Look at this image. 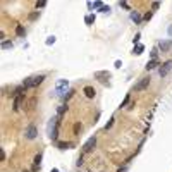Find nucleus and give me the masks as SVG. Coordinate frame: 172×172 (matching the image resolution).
I'll return each instance as SVG.
<instances>
[{"mask_svg": "<svg viewBox=\"0 0 172 172\" xmlns=\"http://www.w3.org/2000/svg\"><path fill=\"white\" fill-rule=\"evenodd\" d=\"M171 69H172V60H167V62L160 64V69H158V74H160V77H165L169 72H171Z\"/></svg>", "mask_w": 172, "mask_h": 172, "instance_id": "nucleus-3", "label": "nucleus"}, {"mask_svg": "<svg viewBox=\"0 0 172 172\" xmlns=\"http://www.w3.org/2000/svg\"><path fill=\"white\" fill-rule=\"evenodd\" d=\"M79 131H81V124H74V133H79Z\"/></svg>", "mask_w": 172, "mask_h": 172, "instance_id": "nucleus-31", "label": "nucleus"}, {"mask_svg": "<svg viewBox=\"0 0 172 172\" xmlns=\"http://www.w3.org/2000/svg\"><path fill=\"white\" fill-rule=\"evenodd\" d=\"M45 5H47V2H45V0H40V2H36V9H43Z\"/></svg>", "mask_w": 172, "mask_h": 172, "instance_id": "nucleus-23", "label": "nucleus"}, {"mask_svg": "<svg viewBox=\"0 0 172 172\" xmlns=\"http://www.w3.org/2000/svg\"><path fill=\"white\" fill-rule=\"evenodd\" d=\"M148 84H150V77H143V79H139V83L133 88V91H134V93L143 91V90H146V88H148Z\"/></svg>", "mask_w": 172, "mask_h": 172, "instance_id": "nucleus-4", "label": "nucleus"}, {"mask_svg": "<svg viewBox=\"0 0 172 172\" xmlns=\"http://www.w3.org/2000/svg\"><path fill=\"white\" fill-rule=\"evenodd\" d=\"M115 67H117V69H120V65H122V62H120V60H115V64H114Z\"/></svg>", "mask_w": 172, "mask_h": 172, "instance_id": "nucleus-33", "label": "nucleus"}, {"mask_svg": "<svg viewBox=\"0 0 172 172\" xmlns=\"http://www.w3.org/2000/svg\"><path fill=\"white\" fill-rule=\"evenodd\" d=\"M22 100H24V95H17L14 98V105H12V109H14V112H17L21 109V103H22Z\"/></svg>", "mask_w": 172, "mask_h": 172, "instance_id": "nucleus-8", "label": "nucleus"}, {"mask_svg": "<svg viewBox=\"0 0 172 172\" xmlns=\"http://www.w3.org/2000/svg\"><path fill=\"white\" fill-rule=\"evenodd\" d=\"M139 38H141V35H139V33H138V35H136V36H134V43H136V45H139Z\"/></svg>", "mask_w": 172, "mask_h": 172, "instance_id": "nucleus-29", "label": "nucleus"}, {"mask_svg": "<svg viewBox=\"0 0 172 172\" xmlns=\"http://www.w3.org/2000/svg\"><path fill=\"white\" fill-rule=\"evenodd\" d=\"M0 158H2V162L5 160V152H3V150H0Z\"/></svg>", "mask_w": 172, "mask_h": 172, "instance_id": "nucleus-34", "label": "nucleus"}, {"mask_svg": "<svg viewBox=\"0 0 172 172\" xmlns=\"http://www.w3.org/2000/svg\"><path fill=\"white\" fill-rule=\"evenodd\" d=\"M167 33H169V36L172 38V26H169V29H167Z\"/></svg>", "mask_w": 172, "mask_h": 172, "instance_id": "nucleus-35", "label": "nucleus"}, {"mask_svg": "<svg viewBox=\"0 0 172 172\" xmlns=\"http://www.w3.org/2000/svg\"><path fill=\"white\" fill-rule=\"evenodd\" d=\"M117 172H127V167H126V165H124V167H119Z\"/></svg>", "mask_w": 172, "mask_h": 172, "instance_id": "nucleus-32", "label": "nucleus"}, {"mask_svg": "<svg viewBox=\"0 0 172 172\" xmlns=\"http://www.w3.org/2000/svg\"><path fill=\"white\" fill-rule=\"evenodd\" d=\"M95 145H96V138L93 136V138H90V139L84 143V146H83V153H90L93 148H95Z\"/></svg>", "mask_w": 172, "mask_h": 172, "instance_id": "nucleus-5", "label": "nucleus"}, {"mask_svg": "<svg viewBox=\"0 0 172 172\" xmlns=\"http://www.w3.org/2000/svg\"><path fill=\"white\" fill-rule=\"evenodd\" d=\"M26 138H28V139H35V138H36V136H38V129H36V126H33V124H31V126H28V129H26Z\"/></svg>", "mask_w": 172, "mask_h": 172, "instance_id": "nucleus-6", "label": "nucleus"}, {"mask_svg": "<svg viewBox=\"0 0 172 172\" xmlns=\"http://www.w3.org/2000/svg\"><path fill=\"white\" fill-rule=\"evenodd\" d=\"M158 65H160V64H158V60H157V58H152L145 67H146V71H153V69H157Z\"/></svg>", "mask_w": 172, "mask_h": 172, "instance_id": "nucleus-10", "label": "nucleus"}, {"mask_svg": "<svg viewBox=\"0 0 172 172\" xmlns=\"http://www.w3.org/2000/svg\"><path fill=\"white\" fill-rule=\"evenodd\" d=\"M100 12H103V14H109V12H110V7H109V5H103V7L100 9Z\"/></svg>", "mask_w": 172, "mask_h": 172, "instance_id": "nucleus-24", "label": "nucleus"}, {"mask_svg": "<svg viewBox=\"0 0 172 172\" xmlns=\"http://www.w3.org/2000/svg\"><path fill=\"white\" fill-rule=\"evenodd\" d=\"M47 45H54L55 43V36H50V38H47V41H45Z\"/></svg>", "mask_w": 172, "mask_h": 172, "instance_id": "nucleus-26", "label": "nucleus"}, {"mask_svg": "<svg viewBox=\"0 0 172 172\" xmlns=\"http://www.w3.org/2000/svg\"><path fill=\"white\" fill-rule=\"evenodd\" d=\"M83 93L86 95V98H95V95H96V91H95V88H93V86H84Z\"/></svg>", "mask_w": 172, "mask_h": 172, "instance_id": "nucleus-9", "label": "nucleus"}, {"mask_svg": "<svg viewBox=\"0 0 172 172\" xmlns=\"http://www.w3.org/2000/svg\"><path fill=\"white\" fill-rule=\"evenodd\" d=\"M152 16H153V12H146V14H145V21H150Z\"/></svg>", "mask_w": 172, "mask_h": 172, "instance_id": "nucleus-30", "label": "nucleus"}, {"mask_svg": "<svg viewBox=\"0 0 172 172\" xmlns=\"http://www.w3.org/2000/svg\"><path fill=\"white\" fill-rule=\"evenodd\" d=\"M65 110H67V105H60V107H58V115H62Z\"/></svg>", "mask_w": 172, "mask_h": 172, "instance_id": "nucleus-25", "label": "nucleus"}, {"mask_svg": "<svg viewBox=\"0 0 172 172\" xmlns=\"http://www.w3.org/2000/svg\"><path fill=\"white\" fill-rule=\"evenodd\" d=\"M84 22H86L88 26H91V24L95 22V14H88V16L84 17Z\"/></svg>", "mask_w": 172, "mask_h": 172, "instance_id": "nucleus-16", "label": "nucleus"}, {"mask_svg": "<svg viewBox=\"0 0 172 172\" xmlns=\"http://www.w3.org/2000/svg\"><path fill=\"white\" fill-rule=\"evenodd\" d=\"M16 35H17V36H21V38L26 35V29H24V26H21V24H17V26H16Z\"/></svg>", "mask_w": 172, "mask_h": 172, "instance_id": "nucleus-12", "label": "nucleus"}, {"mask_svg": "<svg viewBox=\"0 0 172 172\" xmlns=\"http://www.w3.org/2000/svg\"><path fill=\"white\" fill-rule=\"evenodd\" d=\"M38 17H40V12H38V10H35V12H31V14L28 16V19H29V21H36Z\"/></svg>", "mask_w": 172, "mask_h": 172, "instance_id": "nucleus-17", "label": "nucleus"}, {"mask_svg": "<svg viewBox=\"0 0 172 172\" xmlns=\"http://www.w3.org/2000/svg\"><path fill=\"white\" fill-rule=\"evenodd\" d=\"M143 52H145V47H143V45H136V47H134V50H133L134 55H141Z\"/></svg>", "mask_w": 172, "mask_h": 172, "instance_id": "nucleus-13", "label": "nucleus"}, {"mask_svg": "<svg viewBox=\"0 0 172 172\" xmlns=\"http://www.w3.org/2000/svg\"><path fill=\"white\" fill-rule=\"evenodd\" d=\"M114 122H115V119H114V117H112V119H110V120H109V122L105 124V131H107V129H110V127L114 126Z\"/></svg>", "mask_w": 172, "mask_h": 172, "instance_id": "nucleus-20", "label": "nucleus"}, {"mask_svg": "<svg viewBox=\"0 0 172 172\" xmlns=\"http://www.w3.org/2000/svg\"><path fill=\"white\" fill-rule=\"evenodd\" d=\"M131 21H133L134 24H141V16L134 10V12H131Z\"/></svg>", "mask_w": 172, "mask_h": 172, "instance_id": "nucleus-11", "label": "nucleus"}, {"mask_svg": "<svg viewBox=\"0 0 172 172\" xmlns=\"http://www.w3.org/2000/svg\"><path fill=\"white\" fill-rule=\"evenodd\" d=\"M102 7H103V3H102V2H93V3H91V2H88V9H102Z\"/></svg>", "mask_w": 172, "mask_h": 172, "instance_id": "nucleus-14", "label": "nucleus"}, {"mask_svg": "<svg viewBox=\"0 0 172 172\" xmlns=\"http://www.w3.org/2000/svg\"><path fill=\"white\" fill-rule=\"evenodd\" d=\"M67 88H69V81H67V79H58L57 84H55V95L64 96V93H65Z\"/></svg>", "mask_w": 172, "mask_h": 172, "instance_id": "nucleus-1", "label": "nucleus"}, {"mask_svg": "<svg viewBox=\"0 0 172 172\" xmlns=\"http://www.w3.org/2000/svg\"><path fill=\"white\" fill-rule=\"evenodd\" d=\"M52 172H58V169H52Z\"/></svg>", "mask_w": 172, "mask_h": 172, "instance_id": "nucleus-36", "label": "nucleus"}, {"mask_svg": "<svg viewBox=\"0 0 172 172\" xmlns=\"http://www.w3.org/2000/svg\"><path fill=\"white\" fill-rule=\"evenodd\" d=\"M129 100H131V95H126V98H124V102L120 103V109H122V107H126V105L129 103Z\"/></svg>", "mask_w": 172, "mask_h": 172, "instance_id": "nucleus-21", "label": "nucleus"}, {"mask_svg": "<svg viewBox=\"0 0 172 172\" xmlns=\"http://www.w3.org/2000/svg\"><path fill=\"white\" fill-rule=\"evenodd\" d=\"M12 47H14V43H12V41H5V40L2 41V50H10Z\"/></svg>", "mask_w": 172, "mask_h": 172, "instance_id": "nucleus-15", "label": "nucleus"}, {"mask_svg": "<svg viewBox=\"0 0 172 172\" xmlns=\"http://www.w3.org/2000/svg\"><path fill=\"white\" fill-rule=\"evenodd\" d=\"M157 55H158V47H155L152 50V58H157Z\"/></svg>", "mask_w": 172, "mask_h": 172, "instance_id": "nucleus-27", "label": "nucleus"}, {"mask_svg": "<svg viewBox=\"0 0 172 172\" xmlns=\"http://www.w3.org/2000/svg\"><path fill=\"white\" fill-rule=\"evenodd\" d=\"M41 158H43V153H38V155L35 157V167H40V164H41Z\"/></svg>", "mask_w": 172, "mask_h": 172, "instance_id": "nucleus-18", "label": "nucleus"}, {"mask_svg": "<svg viewBox=\"0 0 172 172\" xmlns=\"http://www.w3.org/2000/svg\"><path fill=\"white\" fill-rule=\"evenodd\" d=\"M57 146L60 148V150H67V148H71V146H72V143H58Z\"/></svg>", "mask_w": 172, "mask_h": 172, "instance_id": "nucleus-19", "label": "nucleus"}, {"mask_svg": "<svg viewBox=\"0 0 172 172\" xmlns=\"http://www.w3.org/2000/svg\"><path fill=\"white\" fill-rule=\"evenodd\" d=\"M119 5H120L122 9H126V10H129V9H131V5H129L127 2H119Z\"/></svg>", "mask_w": 172, "mask_h": 172, "instance_id": "nucleus-22", "label": "nucleus"}, {"mask_svg": "<svg viewBox=\"0 0 172 172\" xmlns=\"http://www.w3.org/2000/svg\"><path fill=\"white\" fill-rule=\"evenodd\" d=\"M95 79H98V81H100V83H103V84H109L110 72H109V71H96V72H95Z\"/></svg>", "mask_w": 172, "mask_h": 172, "instance_id": "nucleus-2", "label": "nucleus"}, {"mask_svg": "<svg viewBox=\"0 0 172 172\" xmlns=\"http://www.w3.org/2000/svg\"><path fill=\"white\" fill-rule=\"evenodd\" d=\"M172 48V40H165V41H160L158 43V50L164 54V52H169Z\"/></svg>", "mask_w": 172, "mask_h": 172, "instance_id": "nucleus-7", "label": "nucleus"}, {"mask_svg": "<svg viewBox=\"0 0 172 172\" xmlns=\"http://www.w3.org/2000/svg\"><path fill=\"white\" fill-rule=\"evenodd\" d=\"M158 7H160V2H152V9L153 10H157Z\"/></svg>", "mask_w": 172, "mask_h": 172, "instance_id": "nucleus-28", "label": "nucleus"}]
</instances>
